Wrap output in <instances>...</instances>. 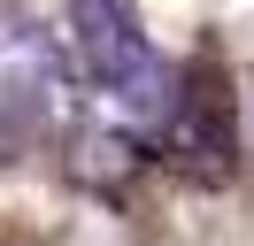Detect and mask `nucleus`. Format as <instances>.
I'll list each match as a JSON object with an SVG mask.
<instances>
[{
    "label": "nucleus",
    "mask_w": 254,
    "mask_h": 246,
    "mask_svg": "<svg viewBox=\"0 0 254 246\" xmlns=\"http://www.w3.org/2000/svg\"><path fill=\"white\" fill-rule=\"evenodd\" d=\"M62 31H69V69L93 92V108L124 131L170 123V62L154 54V39L139 31L131 0H62Z\"/></svg>",
    "instance_id": "nucleus-1"
},
{
    "label": "nucleus",
    "mask_w": 254,
    "mask_h": 246,
    "mask_svg": "<svg viewBox=\"0 0 254 246\" xmlns=\"http://www.w3.org/2000/svg\"><path fill=\"white\" fill-rule=\"evenodd\" d=\"M77 92L85 85H77V69H69V54L23 8H0V100L23 108V116H39V123H69Z\"/></svg>",
    "instance_id": "nucleus-2"
}]
</instances>
